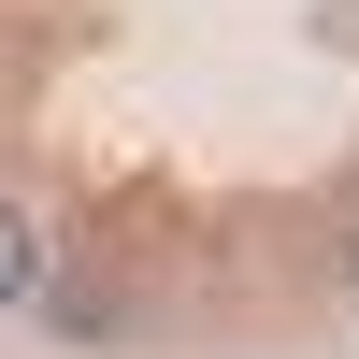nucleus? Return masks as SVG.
I'll return each instance as SVG.
<instances>
[{"instance_id": "nucleus-3", "label": "nucleus", "mask_w": 359, "mask_h": 359, "mask_svg": "<svg viewBox=\"0 0 359 359\" xmlns=\"http://www.w3.org/2000/svg\"><path fill=\"white\" fill-rule=\"evenodd\" d=\"M331 273H345V287H359V216H345V245H331Z\"/></svg>"}, {"instance_id": "nucleus-1", "label": "nucleus", "mask_w": 359, "mask_h": 359, "mask_svg": "<svg viewBox=\"0 0 359 359\" xmlns=\"http://www.w3.org/2000/svg\"><path fill=\"white\" fill-rule=\"evenodd\" d=\"M0 302H43V216L0 201Z\"/></svg>"}, {"instance_id": "nucleus-2", "label": "nucleus", "mask_w": 359, "mask_h": 359, "mask_svg": "<svg viewBox=\"0 0 359 359\" xmlns=\"http://www.w3.org/2000/svg\"><path fill=\"white\" fill-rule=\"evenodd\" d=\"M43 316H57L72 345H101V331H115V302H101V287H43Z\"/></svg>"}]
</instances>
